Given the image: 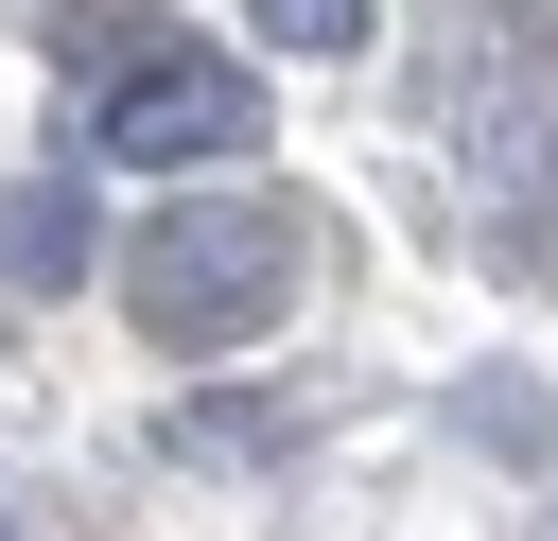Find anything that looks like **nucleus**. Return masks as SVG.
Here are the masks:
<instances>
[{
    "instance_id": "obj_4",
    "label": "nucleus",
    "mask_w": 558,
    "mask_h": 541,
    "mask_svg": "<svg viewBox=\"0 0 558 541\" xmlns=\"http://www.w3.org/2000/svg\"><path fill=\"white\" fill-rule=\"evenodd\" d=\"M471 192L506 209V244L558 227V157H541V105H523V87H471Z\"/></svg>"
},
{
    "instance_id": "obj_6",
    "label": "nucleus",
    "mask_w": 558,
    "mask_h": 541,
    "mask_svg": "<svg viewBox=\"0 0 558 541\" xmlns=\"http://www.w3.org/2000/svg\"><path fill=\"white\" fill-rule=\"evenodd\" d=\"M174 454H279V401H174Z\"/></svg>"
},
{
    "instance_id": "obj_5",
    "label": "nucleus",
    "mask_w": 558,
    "mask_h": 541,
    "mask_svg": "<svg viewBox=\"0 0 558 541\" xmlns=\"http://www.w3.org/2000/svg\"><path fill=\"white\" fill-rule=\"evenodd\" d=\"M262 17V52H366L384 35V0H244Z\"/></svg>"
},
{
    "instance_id": "obj_2",
    "label": "nucleus",
    "mask_w": 558,
    "mask_h": 541,
    "mask_svg": "<svg viewBox=\"0 0 558 541\" xmlns=\"http://www.w3.org/2000/svg\"><path fill=\"white\" fill-rule=\"evenodd\" d=\"M105 157H122V175H209V157H262V70H227V52H157V70L105 105Z\"/></svg>"
},
{
    "instance_id": "obj_1",
    "label": "nucleus",
    "mask_w": 558,
    "mask_h": 541,
    "mask_svg": "<svg viewBox=\"0 0 558 541\" xmlns=\"http://www.w3.org/2000/svg\"><path fill=\"white\" fill-rule=\"evenodd\" d=\"M122 297H140L157 349H262L279 297H296V209H279V192H192V209L140 227Z\"/></svg>"
},
{
    "instance_id": "obj_7",
    "label": "nucleus",
    "mask_w": 558,
    "mask_h": 541,
    "mask_svg": "<svg viewBox=\"0 0 558 541\" xmlns=\"http://www.w3.org/2000/svg\"><path fill=\"white\" fill-rule=\"evenodd\" d=\"M0 541H17V524H0Z\"/></svg>"
},
{
    "instance_id": "obj_3",
    "label": "nucleus",
    "mask_w": 558,
    "mask_h": 541,
    "mask_svg": "<svg viewBox=\"0 0 558 541\" xmlns=\"http://www.w3.org/2000/svg\"><path fill=\"white\" fill-rule=\"evenodd\" d=\"M87 262H105L87 175H0V279H17V297H70Z\"/></svg>"
}]
</instances>
